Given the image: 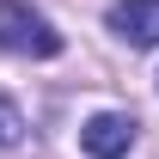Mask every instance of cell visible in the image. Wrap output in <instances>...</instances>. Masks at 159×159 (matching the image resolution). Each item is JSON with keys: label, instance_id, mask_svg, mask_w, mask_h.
<instances>
[{"label": "cell", "instance_id": "obj_1", "mask_svg": "<svg viewBox=\"0 0 159 159\" xmlns=\"http://www.w3.org/2000/svg\"><path fill=\"white\" fill-rule=\"evenodd\" d=\"M0 49L6 55H61V31L43 19L37 6H25V0H0Z\"/></svg>", "mask_w": 159, "mask_h": 159}, {"label": "cell", "instance_id": "obj_2", "mask_svg": "<svg viewBox=\"0 0 159 159\" xmlns=\"http://www.w3.org/2000/svg\"><path fill=\"white\" fill-rule=\"evenodd\" d=\"M135 129L141 122L129 110H98V116H86V129H80V147H86V159H122L135 147Z\"/></svg>", "mask_w": 159, "mask_h": 159}, {"label": "cell", "instance_id": "obj_3", "mask_svg": "<svg viewBox=\"0 0 159 159\" xmlns=\"http://www.w3.org/2000/svg\"><path fill=\"white\" fill-rule=\"evenodd\" d=\"M104 25H110L122 43L153 49V43H159V0H116V6L104 12Z\"/></svg>", "mask_w": 159, "mask_h": 159}, {"label": "cell", "instance_id": "obj_4", "mask_svg": "<svg viewBox=\"0 0 159 159\" xmlns=\"http://www.w3.org/2000/svg\"><path fill=\"white\" fill-rule=\"evenodd\" d=\"M19 141H25V116L12 98H0V147H19Z\"/></svg>", "mask_w": 159, "mask_h": 159}]
</instances>
